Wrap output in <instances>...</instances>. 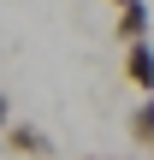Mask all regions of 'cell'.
Listing matches in <instances>:
<instances>
[{
  "instance_id": "6da1fadb",
  "label": "cell",
  "mask_w": 154,
  "mask_h": 160,
  "mask_svg": "<svg viewBox=\"0 0 154 160\" xmlns=\"http://www.w3.org/2000/svg\"><path fill=\"white\" fill-rule=\"evenodd\" d=\"M0 142H6V154H18V160H47V154H59L53 137H47L42 125H6Z\"/></svg>"
},
{
  "instance_id": "7a4b0ae2",
  "label": "cell",
  "mask_w": 154,
  "mask_h": 160,
  "mask_svg": "<svg viewBox=\"0 0 154 160\" xmlns=\"http://www.w3.org/2000/svg\"><path fill=\"white\" fill-rule=\"evenodd\" d=\"M148 30H154V12L142 6V0H125V6H119V18H113V36L131 48V42H148Z\"/></svg>"
},
{
  "instance_id": "3957f363",
  "label": "cell",
  "mask_w": 154,
  "mask_h": 160,
  "mask_svg": "<svg viewBox=\"0 0 154 160\" xmlns=\"http://www.w3.org/2000/svg\"><path fill=\"white\" fill-rule=\"evenodd\" d=\"M125 77H131L142 95H154V36H148V42H131V48H125Z\"/></svg>"
},
{
  "instance_id": "277c9868",
  "label": "cell",
  "mask_w": 154,
  "mask_h": 160,
  "mask_svg": "<svg viewBox=\"0 0 154 160\" xmlns=\"http://www.w3.org/2000/svg\"><path fill=\"white\" fill-rule=\"evenodd\" d=\"M131 142L137 148H154V95L131 107Z\"/></svg>"
},
{
  "instance_id": "5b68a950",
  "label": "cell",
  "mask_w": 154,
  "mask_h": 160,
  "mask_svg": "<svg viewBox=\"0 0 154 160\" xmlns=\"http://www.w3.org/2000/svg\"><path fill=\"white\" fill-rule=\"evenodd\" d=\"M6 125H12V101L0 95V131H6Z\"/></svg>"
},
{
  "instance_id": "8992f818",
  "label": "cell",
  "mask_w": 154,
  "mask_h": 160,
  "mask_svg": "<svg viewBox=\"0 0 154 160\" xmlns=\"http://www.w3.org/2000/svg\"><path fill=\"white\" fill-rule=\"evenodd\" d=\"M89 160H137V154H89Z\"/></svg>"
},
{
  "instance_id": "52a82bcc",
  "label": "cell",
  "mask_w": 154,
  "mask_h": 160,
  "mask_svg": "<svg viewBox=\"0 0 154 160\" xmlns=\"http://www.w3.org/2000/svg\"><path fill=\"white\" fill-rule=\"evenodd\" d=\"M113 6H125V0H113Z\"/></svg>"
}]
</instances>
